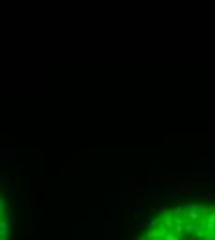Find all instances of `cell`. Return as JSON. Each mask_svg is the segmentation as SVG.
Wrapping results in <instances>:
<instances>
[{"label": "cell", "instance_id": "1", "mask_svg": "<svg viewBox=\"0 0 215 240\" xmlns=\"http://www.w3.org/2000/svg\"><path fill=\"white\" fill-rule=\"evenodd\" d=\"M134 240H215V203L163 207Z\"/></svg>", "mask_w": 215, "mask_h": 240}, {"label": "cell", "instance_id": "2", "mask_svg": "<svg viewBox=\"0 0 215 240\" xmlns=\"http://www.w3.org/2000/svg\"><path fill=\"white\" fill-rule=\"evenodd\" d=\"M9 229H11V211L6 196L0 190V240L9 238Z\"/></svg>", "mask_w": 215, "mask_h": 240}]
</instances>
